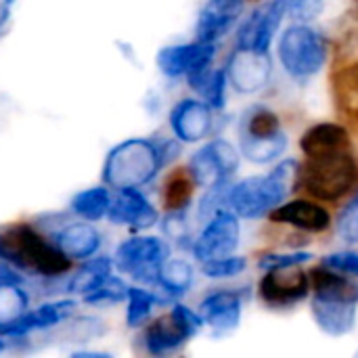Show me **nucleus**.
I'll list each match as a JSON object with an SVG mask.
<instances>
[{
	"label": "nucleus",
	"mask_w": 358,
	"mask_h": 358,
	"mask_svg": "<svg viewBox=\"0 0 358 358\" xmlns=\"http://www.w3.org/2000/svg\"><path fill=\"white\" fill-rule=\"evenodd\" d=\"M298 172L300 164L296 159H285L268 176H252L235 187H229L227 206L239 218H260L283 203L296 185Z\"/></svg>",
	"instance_id": "1"
},
{
	"label": "nucleus",
	"mask_w": 358,
	"mask_h": 358,
	"mask_svg": "<svg viewBox=\"0 0 358 358\" xmlns=\"http://www.w3.org/2000/svg\"><path fill=\"white\" fill-rule=\"evenodd\" d=\"M166 168L157 141L153 138H128L115 145L103 164V182L113 191L141 189L149 185L159 170Z\"/></svg>",
	"instance_id": "2"
},
{
	"label": "nucleus",
	"mask_w": 358,
	"mask_h": 358,
	"mask_svg": "<svg viewBox=\"0 0 358 358\" xmlns=\"http://www.w3.org/2000/svg\"><path fill=\"white\" fill-rule=\"evenodd\" d=\"M0 260L10 262L15 268L50 279L65 275L71 262L55 243L40 237L29 224H15L0 233Z\"/></svg>",
	"instance_id": "3"
},
{
	"label": "nucleus",
	"mask_w": 358,
	"mask_h": 358,
	"mask_svg": "<svg viewBox=\"0 0 358 358\" xmlns=\"http://www.w3.org/2000/svg\"><path fill=\"white\" fill-rule=\"evenodd\" d=\"M300 187L317 199L336 201L358 182V162L350 149L313 155L298 172Z\"/></svg>",
	"instance_id": "4"
},
{
	"label": "nucleus",
	"mask_w": 358,
	"mask_h": 358,
	"mask_svg": "<svg viewBox=\"0 0 358 358\" xmlns=\"http://www.w3.org/2000/svg\"><path fill=\"white\" fill-rule=\"evenodd\" d=\"M241 153L252 164H271L287 147V136L281 130V122L268 107H250L239 124Z\"/></svg>",
	"instance_id": "5"
},
{
	"label": "nucleus",
	"mask_w": 358,
	"mask_h": 358,
	"mask_svg": "<svg viewBox=\"0 0 358 358\" xmlns=\"http://www.w3.org/2000/svg\"><path fill=\"white\" fill-rule=\"evenodd\" d=\"M170 256L168 241L149 235H134L117 245L113 266L136 283L157 285L159 271Z\"/></svg>",
	"instance_id": "6"
},
{
	"label": "nucleus",
	"mask_w": 358,
	"mask_h": 358,
	"mask_svg": "<svg viewBox=\"0 0 358 358\" xmlns=\"http://www.w3.org/2000/svg\"><path fill=\"white\" fill-rule=\"evenodd\" d=\"M279 59L292 78H310L327 61V42L313 27L294 25L279 40Z\"/></svg>",
	"instance_id": "7"
},
{
	"label": "nucleus",
	"mask_w": 358,
	"mask_h": 358,
	"mask_svg": "<svg viewBox=\"0 0 358 358\" xmlns=\"http://www.w3.org/2000/svg\"><path fill=\"white\" fill-rule=\"evenodd\" d=\"M201 327L203 319L199 313H193L182 304H174V308L168 315L159 317L143 331L145 350L151 357L172 355L180 350L191 338H195Z\"/></svg>",
	"instance_id": "8"
},
{
	"label": "nucleus",
	"mask_w": 358,
	"mask_h": 358,
	"mask_svg": "<svg viewBox=\"0 0 358 358\" xmlns=\"http://www.w3.org/2000/svg\"><path fill=\"white\" fill-rule=\"evenodd\" d=\"M239 168L237 149L222 138H216L201 147L189 162V172L197 187L210 189L224 185Z\"/></svg>",
	"instance_id": "9"
},
{
	"label": "nucleus",
	"mask_w": 358,
	"mask_h": 358,
	"mask_svg": "<svg viewBox=\"0 0 358 358\" xmlns=\"http://www.w3.org/2000/svg\"><path fill=\"white\" fill-rule=\"evenodd\" d=\"M239 245V220L233 210H218L208 218L206 229L195 239L193 254L199 262L231 256Z\"/></svg>",
	"instance_id": "10"
},
{
	"label": "nucleus",
	"mask_w": 358,
	"mask_h": 358,
	"mask_svg": "<svg viewBox=\"0 0 358 358\" xmlns=\"http://www.w3.org/2000/svg\"><path fill=\"white\" fill-rule=\"evenodd\" d=\"M216 46L214 42H189V44H170L157 52V67L168 78H189L212 67Z\"/></svg>",
	"instance_id": "11"
},
{
	"label": "nucleus",
	"mask_w": 358,
	"mask_h": 358,
	"mask_svg": "<svg viewBox=\"0 0 358 358\" xmlns=\"http://www.w3.org/2000/svg\"><path fill=\"white\" fill-rule=\"evenodd\" d=\"M260 298L264 304L273 308H287L302 302L310 292L308 275L298 271L296 266L271 268L260 281Z\"/></svg>",
	"instance_id": "12"
},
{
	"label": "nucleus",
	"mask_w": 358,
	"mask_h": 358,
	"mask_svg": "<svg viewBox=\"0 0 358 358\" xmlns=\"http://www.w3.org/2000/svg\"><path fill=\"white\" fill-rule=\"evenodd\" d=\"M287 13V0H271L264 6H258L239 27L237 46L268 52V46Z\"/></svg>",
	"instance_id": "13"
},
{
	"label": "nucleus",
	"mask_w": 358,
	"mask_h": 358,
	"mask_svg": "<svg viewBox=\"0 0 358 358\" xmlns=\"http://www.w3.org/2000/svg\"><path fill=\"white\" fill-rule=\"evenodd\" d=\"M273 63L268 59V52L252 50V48H239L231 55L227 65V78L239 92H258L262 90L271 80Z\"/></svg>",
	"instance_id": "14"
},
{
	"label": "nucleus",
	"mask_w": 358,
	"mask_h": 358,
	"mask_svg": "<svg viewBox=\"0 0 358 358\" xmlns=\"http://www.w3.org/2000/svg\"><path fill=\"white\" fill-rule=\"evenodd\" d=\"M107 220L111 224H122L143 233L153 224H157L159 214L138 189H126V191H117V195L111 199Z\"/></svg>",
	"instance_id": "15"
},
{
	"label": "nucleus",
	"mask_w": 358,
	"mask_h": 358,
	"mask_svg": "<svg viewBox=\"0 0 358 358\" xmlns=\"http://www.w3.org/2000/svg\"><path fill=\"white\" fill-rule=\"evenodd\" d=\"M73 313H76V302L71 298L46 302V304L38 306L36 310H25L17 321H13L4 329H0V336L2 338H25L36 331H46V329H52L59 323L71 319Z\"/></svg>",
	"instance_id": "16"
},
{
	"label": "nucleus",
	"mask_w": 358,
	"mask_h": 358,
	"mask_svg": "<svg viewBox=\"0 0 358 358\" xmlns=\"http://www.w3.org/2000/svg\"><path fill=\"white\" fill-rule=\"evenodd\" d=\"M170 126L178 141L197 143L212 130V107L206 101L185 99L170 111Z\"/></svg>",
	"instance_id": "17"
},
{
	"label": "nucleus",
	"mask_w": 358,
	"mask_h": 358,
	"mask_svg": "<svg viewBox=\"0 0 358 358\" xmlns=\"http://www.w3.org/2000/svg\"><path fill=\"white\" fill-rule=\"evenodd\" d=\"M241 310H243V298L237 292L220 289L210 294L201 306L199 315L206 325H210L218 336L233 331L239 321H241Z\"/></svg>",
	"instance_id": "18"
},
{
	"label": "nucleus",
	"mask_w": 358,
	"mask_h": 358,
	"mask_svg": "<svg viewBox=\"0 0 358 358\" xmlns=\"http://www.w3.org/2000/svg\"><path fill=\"white\" fill-rule=\"evenodd\" d=\"M243 10V0H208L197 19V40L216 42L222 38Z\"/></svg>",
	"instance_id": "19"
},
{
	"label": "nucleus",
	"mask_w": 358,
	"mask_h": 358,
	"mask_svg": "<svg viewBox=\"0 0 358 358\" xmlns=\"http://www.w3.org/2000/svg\"><path fill=\"white\" fill-rule=\"evenodd\" d=\"M313 317L321 331L334 338H342L350 334L357 325L358 302L348 300H323V298H313L310 304Z\"/></svg>",
	"instance_id": "20"
},
{
	"label": "nucleus",
	"mask_w": 358,
	"mask_h": 358,
	"mask_svg": "<svg viewBox=\"0 0 358 358\" xmlns=\"http://www.w3.org/2000/svg\"><path fill=\"white\" fill-rule=\"evenodd\" d=\"M52 243L69 260H88L101 248V233L92 224H88V220L71 222L55 233Z\"/></svg>",
	"instance_id": "21"
},
{
	"label": "nucleus",
	"mask_w": 358,
	"mask_h": 358,
	"mask_svg": "<svg viewBox=\"0 0 358 358\" xmlns=\"http://www.w3.org/2000/svg\"><path fill=\"white\" fill-rule=\"evenodd\" d=\"M271 220L277 224H292V227L308 231V233H323L329 229L331 216L319 203H313L306 199H296L285 206H277L271 214Z\"/></svg>",
	"instance_id": "22"
},
{
	"label": "nucleus",
	"mask_w": 358,
	"mask_h": 358,
	"mask_svg": "<svg viewBox=\"0 0 358 358\" xmlns=\"http://www.w3.org/2000/svg\"><path fill=\"white\" fill-rule=\"evenodd\" d=\"M21 283L23 277L19 271L10 262L0 260V329L17 321L29 306V298Z\"/></svg>",
	"instance_id": "23"
},
{
	"label": "nucleus",
	"mask_w": 358,
	"mask_h": 358,
	"mask_svg": "<svg viewBox=\"0 0 358 358\" xmlns=\"http://www.w3.org/2000/svg\"><path fill=\"white\" fill-rule=\"evenodd\" d=\"M300 147L306 157L313 155H323V153H334L342 149H350V134L344 126L340 124H317L308 128L300 141Z\"/></svg>",
	"instance_id": "24"
},
{
	"label": "nucleus",
	"mask_w": 358,
	"mask_h": 358,
	"mask_svg": "<svg viewBox=\"0 0 358 358\" xmlns=\"http://www.w3.org/2000/svg\"><path fill=\"white\" fill-rule=\"evenodd\" d=\"M111 195H109V187H90L84 191H78L71 201L69 208L76 216L88 220V222H99L103 218H107L109 206H111Z\"/></svg>",
	"instance_id": "25"
},
{
	"label": "nucleus",
	"mask_w": 358,
	"mask_h": 358,
	"mask_svg": "<svg viewBox=\"0 0 358 358\" xmlns=\"http://www.w3.org/2000/svg\"><path fill=\"white\" fill-rule=\"evenodd\" d=\"M111 273H113L111 258H105V256L88 258V260H84V266H80L67 281V292L73 296H86L96 285H101Z\"/></svg>",
	"instance_id": "26"
},
{
	"label": "nucleus",
	"mask_w": 358,
	"mask_h": 358,
	"mask_svg": "<svg viewBox=\"0 0 358 358\" xmlns=\"http://www.w3.org/2000/svg\"><path fill=\"white\" fill-rule=\"evenodd\" d=\"M334 96L340 111L358 124V63H350L336 71Z\"/></svg>",
	"instance_id": "27"
},
{
	"label": "nucleus",
	"mask_w": 358,
	"mask_h": 358,
	"mask_svg": "<svg viewBox=\"0 0 358 358\" xmlns=\"http://www.w3.org/2000/svg\"><path fill=\"white\" fill-rule=\"evenodd\" d=\"M187 80L191 88H195L212 109L224 107L227 103V71L224 69L214 71L212 67H208L199 73L189 76Z\"/></svg>",
	"instance_id": "28"
},
{
	"label": "nucleus",
	"mask_w": 358,
	"mask_h": 358,
	"mask_svg": "<svg viewBox=\"0 0 358 358\" xmlns=\"http://www.w3.org/2000/svg\"><path fill=\"white\" fill-rule=\"evenodd\" d=\"M193 277H195V271L187 260H178V258L176 260H166L162 271H159L157 285L170 298H178V296H185L191 289Z\"/></svg>",
	"instance_id": "29"
},
{
	"label": "nucleus",
	"mask_w": 358,
	"mask_h": 358,
	"mask_svg": "<svg viewBox=\"0 0 358 358\" xmlns=\"http://www.w3.org/2000/svg\"><path fill=\"white\" fill-rule=\"evenodd\" d=\"M195 180L187 170H176L168 182H166V191H164V203L168 208V212L174 210H187L191 199H193V189H195Z\"/></svg>",
	"instance_id": "30"
},
{
	"label": "nucleus",
	"mask_w": 358,
	"mask_h": 358,
	"mask_svg": "<svg viewBox=\"0 0 358 358\" xmlns=\"http://www.w3.org/2000/svg\"><path fill=\"white\" fill-rule=\"evenodd\" d=\"M128 308H126V323L128 327H141L147 323V319L151 317L153 308L157 304H162L164 300H159L153 292H147L145 287H130L128 289Z\"/></svg>",
	"instance_id": "31"
},
{
	"label": "nucleus",
	"mask_w": 358,
	"mask_h": 358,
	"mask_svg": "<svg viewBox=\"0 0 358 358\" xmlns=\"http://www.w3.org/2000/svg\"><path fill=\"white\" fill-rule=\"evenodd\" d=\"M128 285L122 277H115L113 273L101 283L96 285L92 292H88L86 296H82V300L86 304H92V306H107V304H120V302H126L128 298Z\"/></svg>",
	"instance_id": "32"
},
{
	"label": "nucleus",
	"mask_w": 358,
	"mask_h": 358,
	"mask_svg": "<svg viewBox=\"0 0 358 358\" xmlns=\"http://www.w3.org/2000/svg\"><path fill=\"white\" fill-rule=\"evenodd\" d=\"M105 323L94 319V317H78L73 321H69L65 325V329L61 331V336L69 342L76 344H86L90 340H96L105 334Z\"/></svg>",
	"instance_id": "33"
},
{
	"label": "nucleus",
	"mask_w": 358,
	"mask_h": 358,
	"mask_svg": "<svg viewBox=\"0 0 358 358\" xmlns=\"http://www.w3.org/2000/svg\"><path fill=\"white\" fill-rule=\"evenodd\" d=\"M248 262L245 258L239 256H224V258H214V260H206L201 262V273L208 279H229L239 275L241 271H245Z\"/></svg>",
	"instance_id": "34"
},
{
	"label": "nucleus",
	"mask_w": 358,
	"mask_h": 358,
	"mask_svg": "<svg viewBox=\"0 0 358 358\" xmlns=\"http://www.w3.org/2000/svg\"><path fill=\"white\" fill-rule=\"evenodd\" d=\"M338 233L344 241L358 243V197L352 199L338 216Z\"/></svg>",
	"instance_id": "35"
},
{
	"label": "nucleus",
	"mask_w": 358,
	"mask_h": 358,
	"mask_svg": "<svg viewBox=\"0 0 358 358\" xmlns=\"http://www.w3.org/2000/svg\"><path fill=\"white\" fill-rule=\"evenodd\" d=\"M323 6L325 0H287V15L296 21H315Z\"/></svg>",
	"instance_id": "36"
},
{
	"label": "nucleus",
	"mask_w": 358,
	"mask_h": 358,
	"mask_svg": "<svg viewBox=\"0 0 358 358\" xmlns=\"http://www.w3.org/2000/svg\"><path fill=\"white\" fill-rule=\"evenodd\" d=\"M164 231L170 239L174 241H187V210H174L168 212L166 220H164Z\"/></svg>",
	"instance_id": "37"
},
{
	"label": "nucleus",
	"mask_w": 358,
	"mask_h": 358,
	"mask_svg": "<svg viewBox=\"0 0 358 358\" xmlns=\"http://www.w3.org/2000/svg\"><path fill=\"white\" fill-rule=\"evenodd\" d=\"M306 260H310V254H306V252H296V254H273V256H264V258L260 260V268L271 271V268L298 266V264H304Z\"/></svg>",
	"instance_id": "38"
},
{
	"label": "nucleus",
	"mask_w": 358,
	"mask_h": 358,
	"mask_svg": "<svg viewBox=\"0 0 358 358\" xmlns=\"http://www.w3.org/2000/svg\"><path fill=\"white\" fill-rule=\"evenodd\" d=\"M325 266L340 271L344 275H355L358 277V254L357 252H340V254H331L323 260Z\"/></svg>",
	"instance_id": "39"
},
{
	"label": "nucleus",
	"mask_w": 358,
	"mask_h": 358,
	"mask_svg": "<svg viewBox=\"0 0 358 358\" xmlns=\"http://www.w3.org/2000/svg\"><path fill=\"white\" fill-rule=\"evenodd\" d=\"M10 8H13V6H8V4H4V2L0 0V34H2L4 25L8 23V17H10Z\"/></svg>",
	"instance_id": "40"
},
{
	"label": "nucleus",
	"mask_w": 358,
	"mask_h": 358,
	"mask_svg": "<svg viewBox=\"0 0 358 358\" xmlns=\"http://www.w3.org/2000/svg\"><path fill=\"white\" fill-rule=\"evenodd\" d=\"M73 357L78 358H109L107 352H88V350H82V352H73Z\"/></svg>",
	"instance_id": "41"
},
{
	"label": "nucleus",
	"mask_w": 358,
	"mask_h": 358,
	"mask_svg": "<svg viewBox=\"0 0 358 358\" xmlns=\"http://www.w3.org/2000/svg\"><path fill=\"white\" fill-rule=\"evenodd\" d=\"M2 2H4V4H8V6H13V4H15L17 0H2Z\"/></svg>",
	"instance_id": "42"
},
{
	"label": "nucleus",
	"mask_w": 358,
	"mask_h": 358,
	"mask_svg": "<svg viewBox=\"0 0 358 358\" xmlns=\"http://www.w3.org/2000/svg\"><path fill=\"white\" fill-rule=\"evenodd\" d=\"M4 350V342H2V336H0V352Z\"/></svg>",
	"instance_id": "43"
},
{
	"label": "nucleus",
	"mask_w": 358,
	"mask_h": 358,
	"mask_svg": "<svg viewBox=\"0 0 358 358\" xmlns=\"http://www.w3.org/2000/svg\"><path fill=\"white\" fill-rule=\"evenodd\" d=\"M355 2H357V4H358V0H355Z\"/></svg>",
	"instance_id": "44"
}]
</instances>
